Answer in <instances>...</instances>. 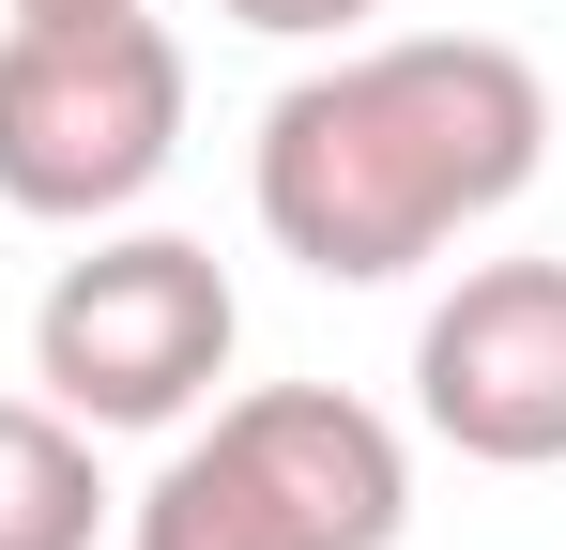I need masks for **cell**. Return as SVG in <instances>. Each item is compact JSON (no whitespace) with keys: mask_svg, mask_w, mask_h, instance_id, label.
<instances>
[{"mask_svg":"<svg viewBox=\"0 0 566 550\" xmlns=\"http://www.w3.org/2000/svg\"><path fill=\"white\" fill-rule=\"evenodd\" d=\"M552 169V77L505 31H398V46H337L261 107V245L306 261L322 290H382V275L444 261L490 230L521 183Z\"/></svg>","mask_w":566,"mask_h":550,"instance_id":"6da1fadb","label":"cell"},{"mask_svg":"<svg viewBox=\"0 0 566 550\" xmlns=\"http://www.w3.org/2000/svg\"><path fill=\"white\" fill-rule=\"evenodd\" d=\"M413 536V444L353 382H261L214 398V429L123 505V550H398Z\"/></svg>","mask_w":566,"mask_h":550,"instance_id":"7a4b0ae2","label":"cell"},{"mask_svg":"<svg viewBox=\"0 0 566 550\" xmlns=\"http://www.w3.org/2000/svg\"><path fill=\"white\" fill-rule=\"evenodd\" d=\"M185 154V31L169 15H15L0 31V214L107 230Z\"/></svg>","mask_w":566,"mask_h":550,"instance_id":"3957f363","label":"cell"},{"mask_svg":"<svg viewBox=\"0 0 566 550\" xmlns=\"http://www.w3.org/2000/svg\"><path fill=\"white\" fill-rule=\"evenodd\" d=\"M230 352H245V306H230L214 245H185V230H107L93 261H62L46 306H31V382L93 444L107 429H185L230 382Z\"/></svg>","mask_w":566,"mask_h":550,"instance_id":"277c9868","label":"cell"},{"mask_svg":"<svg viewBox=\"0 0 566 550\" xmlns=\"http://www.w3.org/2000/svg\"><path fill=\"white\" fill-rule=\"evenodd\" d=\"M413 413L474 474H552L566 458V261H474L413 321Z\"/></svg>","mask_w":566,"mask_h":550,"instance_id":"5b68a950","label":"cell"},{"mask_svg":"<svg viewBox=\"0 0 566 550\" xmlns=\"http://www.w3.org/2000/svg\"><path fill=\"white\" fill-rule=\"evenodd\" d=\"M93 536H107L93 429L62 398H0V550H93Z\"/></svg>","mask_w":566,"mask_h":550,"instance_id":"8992f818","label":"cell"},{"mask_svg":"<svg viewBox=\"0 0 566 550\" xmlns=\"http://www.w3.org/2000/svg\"><path fill=\"white\" fill-rule=\"evenodd\" d=\"M230 31H261V46H353L382 0H214Z\"/></svg>","mask_w":566,"mask_h":550,"instance_id":"52a82bcc","label":"cell"},{"mask_svg":"<svg viewBox=\"0 0 566 550\" xmlns=\"http://www.w3.org/2000/svg\"><path fill=\"white\" fill-rule=\"evenodd\" d=\"M15 15H123V0H15Z\"/></svg>","mask_w":566,"mask_h":550,"instance_id":"ba28073f","label":"cell"}]
</instances>
